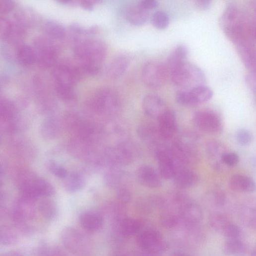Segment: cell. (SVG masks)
I'll use <instances>...</instances> for the list:
<instances>
[{
    "label": "cell",
    "mask_w": 256,
    "mask_h": 256,
    "mask_svg": "<svg viewBox=\"0 0 256 256\" xmlns=\"http://www.w3.org/2000/svg\"><path fill=\"white\" fill-rule=\"evenodd\" d=\"M152 22L153 26L159 30L166 29L170 24L168 14L163 11H158L153 15Z\"/></svg>",
    "instance_id": "38"
},
{
    "label": "cell",
    "mask_w": 256,
    "mask_h": 256,
    "mask_svg": "<svg viewBox=\"0 0 256 256\" xmlns=\"http://www.w3.org/2000/svg\"><path fill=\"white\" fill-rule=\"evenodd\" d=\"M1 119L4 122L14 121L16 109L13 103L6 99H2L0 106Z\"/></svg>",
    "instance_id": "32"
},
{
    "label": "cell",
    "mask_w": 256,
    "mask_h": 256,
    "mask_svg": "<svg viewBox=\"0 0 256 256\" xmlns=\"http://www.w3.org/2000/svg\"><path fill=\"white\" fill-rule=\"evenodd\" d=\"M194 3L196 8L199 10L204 11L211 7L212 1L209 0H197Z\"/></svg>",
    "instance_id": "53"
},
{
    "label": "cell",
    "mask_w": 256,
    "mask_h": 256,
    "mask_svg": "<svg viewBox=\"0 0 256 256\" xmlns=\"http://www.w3.org/2000/svg\"><path fill=\"white\" fill-rule=\"evenodd\" d=\"M0 241L4 245H13L17 243L18 237L12 229L4 226L0 230Z\"/></svg>",
    "instance_id": "37"
},
{
    "label": "cell",
    "mask_w": 256,
    "mask_h": 256,
    "mask_svg": "<svg viewBox=\"0 0 256 256\" xmlns=\"http://www.w3.org/2000/svg\"><path fill=\"white\" fill-rule=\"evenodd\" d=\"M220 25L235 44L248 39L241 14L236 6L229 5L227 7L220 18Z\"/></svg>",
    "instance_id": "4"
},
{
    "label": "cell",
    "mask_w": 256,
    "mask_h": 256,
    "mask_svg": "<svg viewBox=\"0 0 256 256\" xmlns=\"http://www.w3.org/2000/svg\"><path fill=\"white\" fill-rule=\"evenodd\" d=\"M195 125L201 131L210 134H217L222 129V123L219 115L211 110L196 112L193 117Z\"/></svg>",
    "instance_id": "8"
},
{
    "label": "cell",
    "mask_w": 256,
    "mask_h": 256,
    "mask_svg": "<svg viewBox=\"0 0 256 256\" xmlns=\"http://www.w3.org/2000/svg\"><path fill=\"white\" fill-rule=\"evenodd\" d=\"M123 16L127 22L135 26L145 24L149 18V12L142 9L138 4L127 6L124 10Z\"/></svg>",
    "instance_id": "15"
},
{
    "label": "cell",
    "mask_w": 256,
    "mask_h": 256,
    "mask_svg": "<svg viewBox=\"0 0 256 256\" xmlns=\"http://www.w3.org/2000/svg\"><path fill=\"white\" fill-rule=\"evenodd\" d=\"M222 232L228 240L238 239L240 235L239 228L230 222L227 225Z\"/></svg>",
    "instance_id": "45"
},
{
    "label": "cell",
    "mask_w": 256,
    "mask_h": 256,
    "mask_svg": "<svg viewBox=\"0 0 256 256\" xmlns=\"http://www.w3.org/2000/svg\"><path fill=\"white\" fill-rule=\"evenodd\" d=\"M123 175L121 171L113 166L106 174L104 177L105 182L107 186L111 188H116L120 185L122 181Z\"/></svg>",
    "instance_id": "34"
},
{
    "label": "cell",
    "mask_w": 256,
    "mask_h": 256,
    "mask_svg": "<svg viewBox=\"0 0 256 256\" xmlns=\"http://www.w3.org/2000/svg\"><path fill=\"white\" fill-rule=\"evenodd\" d=\"M138 243L143 249L148 251H156L161 248L162 239L158 232L147 230L140 234L138 238Z\"/></svg>",
    "instance_id": "20"
},
{
    "label": "cell",
    "mask_w": 256,
    "mask_h": 256,
    "mask_svg": "<svg viewBox=\"0 0 256 256\" xmlns=\"http://www.w3.org/2000/svg\"><path fill=\"white\" fill-rule=\"evenodd\" d=\"M64 247L76 256H92L94 252L90 239L77 229L68 228L61 236Z\"/></svg>",
    "instance_id": "5"
},
{
    "label": "cell",
    "mask_w": 256,
    "mask_h": 256,
    "mask_svg": "<svg viewBox=\"0 0 256 256\" xmlns=\"http://www.w3.org/2000/svg\"><path fill=\"white\" fill-rule=\"evenodd\" d=\"M188 52V48L184 45H179L174 48L168 57L166 65L170 75L173 70L186 62Z\"/></svg>",
    "instance_id": "24"
},
{
    "label": "cell",
    "mask_w": 256,
    "mask_h": 256,
    "mask_svg": "<svg viewBox=\"0 0 256 256\" xmlns=\"http://www.w3.org/2000/svg\"><path fill=\"white\" fill-rule=\"evenodd\" d=\"M2 256H23L21 254L16 252H11L6 253Z\"/></svg>",
    "instance_id": "56"
},
{
    "label": "cell",
    "mask_w": 256,
    "mask_h": 256,
    "mask_svg": "<svg viewBox=\"0 0 256 256\" xmlns=\"http://www.w3.org/2000/svg\"><path fill=\"white\" fill-rule=\"evenodd\" d=\"M215 200L217 203L220 205H223L226 200L225 194L223 193V192L218 191L215 194Z\"/></svg>",
    "instance_id": "54"
},
{
    "label": "cell",
    "mask_w": 256,
    "mask_h": 256,
    "mask_svg": "<svg viewBox=\"0 0 256 256\" xmlns=\"http://www.w3.org/2000/svg\"><path fill=\"white\" fill-rule=\"evenodd\" d=\"M24 32L23 26L18 21L5 19L1 21L0 32L1 38L5 40H18L23 36Z\"/></svg>",
    "instance_id": "17"
},
{
    "label": "cell",
    "mask_w": 256,
    "mask_h": 256,
    "mask_svg": "<svg viewBox=\"0 0 256 256\" xmlns=\"http://www.w3.org/2000/svg\"><path fill=\"white\" fill-rule=\"evenodd\" d=\"M43 256H66L63 252L57 248H50L43 251Z\"/></svg>",
    "instance_id": "51"
},
{
    "label": "cell",
    "mask_w": 256,
    "mask_h": 256,
    "mask_svg": "<svg viewBox=\"0 0 256 256\" xmlns=\"http://www.w3.org/2000/svg\"><path fill=\"white\" fill-rule=\"evenodd\" d=\"M246 83L248 87L256 95V73L248 75L246 78Z\"/></svg>",
    "instance_id": "50"
},
{
    "label": "cell",
    "mask_w": 256,
    "mask_h": 256,
    "mask_svg": "<svg viewBox=\"0 0 256 256\" xmlns=\"http://www.w3.org/2000/svg\"><path fill=\"white\" fill-rule=\"evenodd\" d=\"M189 91L194 106L207 102L213 96V91L205 85L197 86Z\"/></svg>",
    "instance_id": "29"
},
{
    "label": "cell",
    "mask_w": 256,
    "mask_h": 256,
    "mask_svg": "<svg viewBox=\"0 0 256 256\" xmlns=\"http://www.w3.org/2000/svg\"><path fill=\"white\" fill-rule=\"evenodd\" d=\"M12 214L13 220L18 223L31 221L35 214L34 202L21 197L15 204Z\"/></svg>",
    "instance_id": "10"
},
{
    "label": "cell",
    "mask_w": 256,
    "mask_h": 256,
    "mask_svg": "<svg viewBox=\"0 0 256 256\" xmlns=\"http://www.w3.org/2000/svg\"><path fill=\"white\" fill-rule=\"evenodd\" d=\"M61 130L59 121L53 118L46 119L41 124L40 132L43 138L46 140H53L58 137Z\"/></svg>",
    "instance_id": "26"
},
{
    "label": "cell",
    "mask_w": 256,
    "mask_h": 256,
    "mask_svg": "<svg viewBox=\"0 0 256 256\" xmlns=\"http://www.w3.org/2000/svg\"><path fill=\"white\" fill-rule=\"evenodd\" d=\"M64 180V187L70 193H75L80 191L85 186L84 178L77 172L68 173Z\"/></svg>",
    "instance_id": "28"
},
{
    "label": "cell",
    "mask_w": 256,
    "mask_h": 256,
    "mask_svg": "<svg viewBox=\"0 0 256 256\" xmlns=\"http://www.w3.org/2000/svg\"><path fill=\"white\" fill-rule=\"evenodd\" d=\"M82 71L77 67L68 62H62L55 67L53 77L55 84L66 85L74 87L80 80Z\"/></svg>",
    "instance_id": "7"
},
{
    "label": "cell",
    "mask_w": 256,
    "mask_h": 256,
    "mask_svg": "<svg viewBox=\"0 0 256 256\" xmlns=\"http://www.w3.org/2000/svg\"><path fill=\"white\" fill-rule=\"evenodd\" d=\"M170 256H188L186 254L181 253V252H174Z\"/></svg>",
    "instance_id": "57"
},
{
    "label": "cell",
    "mask_w": 256,
    "mask_h": 256,
    "mask_svg": "<svg viewBox=\"0 0 256 256\" xmlns=\"http://www.w3.org/2000/svg\"><path fill=\"white\" fill-rule=\"evenodd\" d=\"M224 147L217 142H211L206 146V154L211 165L216 169H221L224 165L222 157L226 153Z\"/></svg>",
    "instance_id": "22"
},
{
    "label": "cell",
    "mask_w": 256,
    "mask_h": 256,
    "mask_svg": "<svg viewBox=\"0 0 256 256\" xmlns=\"http://www.w3.org/2000/svg\"><path fill=\"white\" fill-rule=\"evenodd\" d=\"M138 4L142 9L148 12L155 9L159 5V3L155 0H143Z\"/></svg>",
    "instance_id": "49"
},
{
    "label": "cell",
    "mask_w": 256,
    "mask_h": 256,
    "mask_svg": "<svg viewBox=\"0 0 256 256\" xmlns=\"http://www.w3.org/2000/svg\"><path fill=\"white\" fill-rule=\"evenodd\" d=\"M141 227L138 221L133 219H126L122 222L121 230L124 235L133 236L139 233Z\"/></svg>",
    "instance_id": "36"
},
{
    "label": "cell",
    "mask_w": 256,
    "mask_h": 256,
    "mask_svg": "<svg viewBox=\"0 0 256 256\" xmlns=\"http://www.w3.org/2000/svg\"><path fill=\"white\" fill-rule=\"evenodd\" d=\"M55 88L58 96L62 100L65 102H72L76 99V94L74 87L55 84Z\"/></svg>",
    "instance_id": "35"
},
{
    "label": "cell",
    "mask_w": 256,
    "mask_h": 256,
    "mask_svg": "<svg viewBox=\"0 0 256 256\" xmlns=\"http://www.w3.org/2000/svg\"><path fill=\"white\" fill-rule=\"evenodd\" d=\"M230 188L233 191L244 193H253L256 190V183L250 177L236 174L231 177L229 180Z\"/></svg>",
    "instance_id": "21"
},
{
    "label": "cell",
    "mask_w": 256,
    "mask_h": 256,
    "mask_svg": "<svg viewBox=\"0 0 256 256\" xmlns=\"http://www.w3.org/2000/svg\"><path fill=\"white\" fill-rule=\"evenodd\" d=\"M160 135L165 139L172 138L177 131V123L174 113L166 110L158 119Z\"/></svg>",
    "instance_id": "11"
},
{
    "label": "cell",
    "mask_w": 256,
    "mask_h": 256,
    "mask_svg": "<svg viewBox=\"0 0 256 256\" xmlns=\"http://www.w3.org/2000/svg\"><path fill=\"white\" fill-rule=\"evenodd\" d=\"M45 30L52 37L61 39L65 34L64 28L59 24L53 22H48L45 26Z\"/></svg>",
    "instance_id": "40"
},
{
    "label": "cell",
    "mask_w": 256,
    "mask_h": 256,
    "mask_svg": "<svg viewBox=\"0 0 256 256\" xmlns=\"http://www.w3.org/2000/svg\"><path fill=\"white\" fill-rule=\"evenodd\" d=\"M244 210V220L251 227L256 228V204L248 206Z\"/></svg>",
    "instance_id": "43"
},
{
    "label": "cell",
    "mask_w": 256,
    "mask_h": 256,
    "mask_svg": "<svg viewBox=\"0 0 256 256\" xmlns=\"http://www.w3.org/2000/svg\"><path fill=\"white\" fill-rule=\"evenodd\" d=\"M39 210L46 218L50 219L55 216L57 207L55 203L50 200H44L39 204Z\"/></svg>",
    "instance_id": "39"
},
{
    "label": "cell",
    "mask_w": 256,
    "mask_h": 256,
    "mask_svg": "<svg viewBox=\"0 0 256 256\" xmlns=\"http://www.w3.org/2000/svg\"><path fill=\"white\" fill-rule=\"evenodd\" d=\"M161 176L152 167L147 165L140 167L137 172L139 183L150 188H158L161 186Z\"/></svg>",
    "instance_id": "13"
},
{
    "label": "cell",
    "mask_w": 256,
    "mask_h": 256,
    "mask_svg": "<svg viewBox=\"0 0 256 256\" xmlns=\"http://www.w3.org/2000/svg\"><path fill=\"white\" fill-rule=\"evenodd\" d=\"M130 64V58L125 54L119 55L110 63L107 68V76L112 79L121 77L127 71Z\"/></svg>",
    "instance_id": "16"
},
{
    "label": "cell",
    "mask_w": 256,
    "mask_h": 256,
    "mask_svg": "<svg viewBox=\"0 0 256 256\" xmlns=\"http://www.w3.org/2000/svg\"><path fill=\"white\" fill-rule=\"evenodd\" d=\"M252 256H256V245H255L252 251Z\"/></svg>",
    "instance_id": "58"
},
{
    "label": "cell",
    "mask_w": 256,
    "mask_h": 256,
    "mask_svg": "<svg viewBox=\"0 0 256 256\" xmlns=\"http://www.w3.org/2000/svg\"><path fill=\"white\" fill-rule=\"evenodd\" d=\"M81 227L89 232L99 230L103 225V217L99 214L91 211L83 213L79 217Z\"/></svg>",
    "instance_id": "23"
},
{
    "label": "cell",
    "mask_w": 256,
    "mask_h": 256,
    "mask_svg": "<svg viewBox=\"0 0 256 256\" xmlns=\"http://www.w3.org/2000/svg\"><path fill=\"white\" fill-rule=\"evenodd\" d=\"M182 215L185 219L192 222H199L203 217L201 208L194 203L185 205L182 211Z\"/></svg>",
    "instance_id": "30"
},
{
    "label": "cell",
    "mask_w": 256,
    "mask_h": 256,
    "mask_svg": "<svg viewBox=\"0 0 256 256\" xmlns=\"http://www.w3.org/2000/svg\"><path fill=\"white\" fill-rule=\"evenodd\" d=\"M94 2L92 1H81L80 3L82 7L87 10H91L94 6Z\"/></svg>",
    "instance_id": "55"
},
{
    "label": "cell",
    "mask_w": 256,
    "mask_h": 256,
    "mask_svg": "<svg viewBox=\"0 0 256 256\" xmlns=\"http://www.w3.org/2000/svg\"><path fill=\"white\" fill-rule=\"evenodd\" d=\"M37 63L39 66L44 69L54 66L58 57V50L56 47L48 41H42L38 44Z\"/></svg>",
    "instance_id": "9"
},
{
    "label": "cell",
    "mask_w": 256,
    "mask_h": 256,
    "mask_svg": "<svg viewBox=\"0 0 256 256\" xmlns=\"http://www.w3.org/2000/svg\"><path fill=\"white\" fill-rule=\"evenodd\" d=\"M34 184L39 197H50L55 193L54 187L45 179L37 178Z\"/></svg>",
    "instance_id": "33"
},
{
    "label": "cell",
    "mask_w": 256,
    "mask_h": 256,
    "mask_svg": "<svg viewBox=\"0 0 256 256\" xmlns=\"http://www.w3.org/2000/svg\"><path fill=\"white\" fill-rule=\"evenodd\" d=\"M253 137L251 132L246 129H240L236 134L237 142L242 146H247L251 144Z\"/></svg>",
    "instance_id": "42"
},
{
    "label": "cell",
    "mask_w": 256,
    "mask_h": 256,
    "mask_svg": "<svg viewBox=\"0 0 256 256\" xmlns=\"http://www.w3.org/2000/svg\"><path fill=\"white\" fill-rule=\"evenodd\" d=\"M159 174L165 179L174 178L176 167L172 154L165 150L159 151L157 153Z\"/></svg>",
    "instance_id": "18"
},
{
    "label": "cell",
    "mask_w": 256,
    "mask_h": 256,
    "mask_svg": "<svg viewBox=\"0 0 256 256\" xmlns=\"http://www.w3.org/2000/svg\"><path fill=\"white\" fill-rule=\"evenodd\" d=\"M87 104L95 112L105 116H114L121 108V101L117 93L107 88L96 91L89 98Z\"/></svg>",
    "instance_id": "3"
},
{
    "label": "cell",
    "mask_w": 256,
    "mask_h": 256,
    "mask_svg": "<svg viewBox=\"0 0 256 256\" xmlns=\"http://www.w3.org/2000/svg\"><path fill=\"white\" fill-rule=\"evenodd\" d=\"M74 53L80 62L82 71L95 75L100 72L106 57L107 48L102 41L89 39L78 44L75 47Z\"/></svg>",
    "instance_id": "1"
},
{
    "label": "cell",
    "mask_w": 256,
    "mask_h": 256,
    "mask_svg": "<svg viewBox=\"0 0 256 256\" xmlns=\"http://www.w3.org/2000/svg\"><path fill=\"white\" fill-rule=\"evenodd\" d=\"M237 49L245 67L256 73V48L249 41L236 45Z\"/></svg>",
    "instance_id": "14"
},
{
    "label": "cell",
    "mask_w": 256,
    "mask_h": 256,
    "mask_svg": "<svg viewBox=\"0 0 256 256\" xmlns=\"http://www.w3.org/2000/svg\"><path fill=\"white\" fill-rule=\"evenodd\" d=\"M229 222L228 219L222 215H214L211 219V224L212 227L221 232Z\"/></svg>",
    "instance_id": "46"
},
{
    "label": "cell",
    "mask_w": 256,
    "mask_h": 256,
    "mask_svg": "<svg viewBox=\"0 0 256 256\" xmlns=\"http://www.w3.org/2000/svg\"><path fill=\"white\" fill-rule=\"evenodd\" d=\"M255 16H256V7L255 8Z\"/></svg>",
    "instance_id": "59"
},
{
    "label": "cell",
    "mask_w": 256,
    "mask_h": 256,
    "mask_svg": "<svg viewBox=\"0 0 256 256\" xmlns=\"http://www.w3.org/2000/svg\"><path fill=\"white\" fill-rule=\"evenodd\" d=\"M118 196L119 200L124 203L129 202L130 199L129 192L125 188H121L119 189Z\"/></svg>",
    "instance_id": "52"
},
{
    "label": "cell",
    "mask_w": 256,
    "mask_h": 256,
    "mask_svg": "<svg viewBox=\"0 0 256 256\" xmlns=\"http://www.w3.org/2000/svg\"><path fill=\"white\" fill-rule=\"evenodd\" d=\"M16 57L21 65L25 67L31 66L37 63L36 51L28 45H21L18 47Z\"/></svg>",
    "instance_id": "27"
},
{
    "label": "cell",
    "mask_w": 256,
    "mask_h": 256,
    "mask_svg": "<svg viewBox=\"0 0 256 256\" xmlns=\"http://www.w3.org/2000/svg\"><path fill=\"white\" fill-rule=\"evenodd\" d=\"M106 155L110 164L115 167L127 165L132 159V155L129 150L123 146L108 150Z\"/></svg>",
    "instance_id": "19"
},
{
    "label": "cell",
    "mask_w": 256,
    "mask_h": 256,
    "mask_svg": "<svg viewBox=\"0 0 256 256\" xmlns=\"http://www.w3.org/2000/svg\"><path fill=\"white\" fill-rule=\"evenodd\" d=\"M245 250L244 243L239 239L228 240L224 246L225 252L230 256H242Z\"/></svg>",
    "instance_id": "31"
},
{
    "label": "cell",
    "mask_w": 256,
    "mask_h": 256,
    "mask_svg": "<svg viewBox=\"0 0 256 256\" xmlns=\"http://www.w3.org/2000/svg\"><path fill=\"white\" fill-rule=\"evenodd\" d=\"M47 166L51 173L59 178L64 179L68 174L67 171L65 168L56 162H50L48 163Z\"/></svg>",
    "instance_id": "41"
},
{
    "label": "cell",
    "mask_w": 256,
    "mask_h": 256,
    "mask_svg": "<svg viewBox=\"0 0 256 256\" xmlns=\"http://www.w3.org/2000/svg\"><path fill=\"white\" fill-rule=\"evenodd\" d=\"M177 102L183 106H194L190 95L189 90H183L178 92L176 96Z\"/></svg>",
    "instance_id": "44"
},
{
    "label": "cell",
    "mask_w": 256,
    "mask_h": 256,
    "mask_svg": "<svg viewBox=\"0 0 256 256\" xmlns=\"http://www.w3.org/2000/svg\"><path fill=\"white\" fill-rule=\"evenodd\" d=\"M142 107L147 116L157 119L167 110L164 101L155 94L146 95L142 100Z\"/></svg>",
    "instance_id": "12"
},
{
    "label": "cell",
    "mask_w": 256,
    "mask_h": 256,
    "mask_svg": "<svg viewBox=\"0 0 256 256\" xmlns=\"http://www.w3.org/2000/svg\"><path fill=\"white\" fill-rule=\"evenodd\" d=\"M222 162L225 166L234 167L239 162V157L235 153L226 152L222 157Z\"/></svg>",
    "instance_id": "47"
},
{
    "label": "cell",
    "mask_w": 256,
    "mask_h": 256,
    "mask_svg": "<svg viewBox=\"0 0 256 256\" xmlns=\"http://www.w3.org/2000/svg\"><path fill=\"white\" fill-rule=\"evenodd\" d=\"M170 75L169 72L164 64L156 61L146 62L142 70V78L148 87L157 89L165 84Z\"/></svg>",
    "instance_id": "6"
},
{
    "label": "cell",
    "mask_w": 256,
    "mask_h": 256,
    "mask_svg": "<svg viewBox=\"0 0 256 256\" xmlns=\"http://www.w3.org/2000/svg\"><path fill=\"white\" fill-rule=\"evenodd\" d=\"M15 7V3L11 0H1L0 1V13L5 15L10 12Z\"/></svg>",
    "instance_id": "48"
},
{
    "label": "cell",
    "mask_w": 256,
    "mask_h": 256,
    "mask_svg": "<svg viewBox=\"0 0 256 256\" xmlns=\"http://www.w3.org/2000/svg\"><path fill=\"white\" fill-rule=\"evenodd\" d=\"M170 77L173 84L184 90H191L204 85L206 76L203 71L195 64L185 62L173 70Z\"/></svg>",
    "instance_id": "2"
},
{
    "label": "cell",
    "mask_w": 256,
    "mask_h": 256,
    "mask_svg": "<svg viewBox=\"0 0 256 256\" xmlns=\"http://www.w3.org/2000/svg\"><path fill=\"white\" fill-rule=\"evenodd\" d=\"M174 179L179 187L188 188L197 183L198 177L196 174L190 169L183 167H176Z\"/></svg>",
    "instance_id": "25"
}]
</instances>
